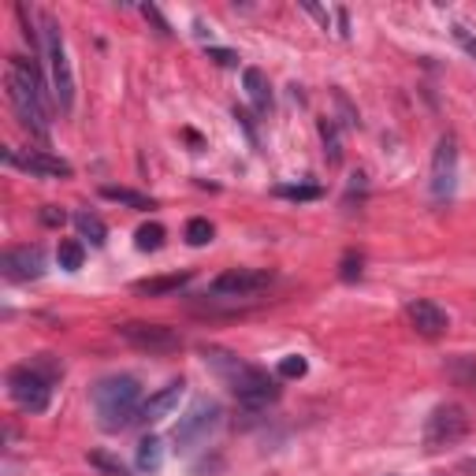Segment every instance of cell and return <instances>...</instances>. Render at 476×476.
<instances>
[{
	"instance_id": "1",
	"label": "cell",
	"mask_w": 476,
	"mask_h": 476,
	"mask_svg": "<svg viewBox=\"0 0 476 476\" xmlns=\"http://www.w3.org/2000/svg\"><path fill=\"white\" fill-rule=\"evenodd\" d=\"M8 101L15 108V119L23 123V131L30 138H38L42 145H49L52 138V119H49V98H45V79L38 71L34 60L12 56L8 60Z\"/></svg>"
},
{
	"instance_id": "2",
	"label": "cell",
	"mask_w": 476,
	"mask_h": 476,
	"mask_svg": "<svg viewBox=\"0 0 476 476\" xmlns=\"http://www.w3.org/2000/svg\"><path fill=\"white\" fill-rule=\"evenodd\" d=\"M93 409L105 432L131 428L142 414V384L135 376H105L93 384Z\"/></svg>"
},
{
	"instance_id": "3",
	"label": "cell",
	"mask_w": 476,
	"mask_h": 476,
	"mask_svg": "<svg viewBox=\"0 0 476 476\" xmlns=\"http://www.w3.org/2000/svg\"><path fill=\"white\" fill-rule=\"evenodd\" d=\"M63 376V365L52 354H38L34 361L15 365L8 372V395L23 414H45L52 402V384Z\"/></svg>"
},
{
	"instance_id": "4",
	"label": "cell",
	"mask_w": 476,
	"mask_h": 476,
	"mask_svg": "<svg viewBox=\"0 0 476 476\" xmlns=\"http://www.w3.org/2000/svg\"><path fill=\"white\" fill-rule=\"evenodd\" d=\"M42 56L49 63L60 112H71L75 108V71H71V60H68V45H63V30L52 15L42 19Z\"/></svg>"
},
{
	"instance_id": "5",
	"label": "cell",
	"mask_w": 476,
	"mask_h": 476,
	"mask_svg": "<svg viewBox=\"0 0 476 476\" xmlns=\"http://www.w3.org/2000/svg\"><path fill=\"white\" fill-rule=\"evenodd\" d=\"M219 425H224V406H219L216 398H198V402L179 417V425H175V432H172L175 451H179V454L194 451L198 443H205Z\"/></svg>"
},
{
	"instance_id": "6",
	"label": "cell",
	"mask_w": 476,
	"mask_h": 476,
	"mask_svg": "<svg viewBox=\"0 0 476 476\" xmlns=\"http://www.w3.org/2000/svg\"><path fill=\"white\" fill-rule=\"evenodd\" d=\"M469 432V417L458 402H443L432 409V417L425 421V447L428 451H443V447H454L458 439H465Z\"/></svg>"
},
{
	"instance_id": "7",
	"label": "cell",
	"mask_w": 476,
	"mask_h": 476,
	"mask_svg": "<svg viewBox=\"0 0 476 476\" xmlns=\"http://www.w3.org/2000/svg\"><path fill=\"white\" fill-rule=\"evenodd\" d=\"M275 283V275L268 268H228L212 279V294L219 298H235V302H249L261 291H268Z\"/></svg>"
},
{
	"instance_id": "8",
	"label": "cell",
	"mask_w": 476,
	"mask_h": 476,
	"mask_svg": "<svg viewBox=\"0 0 476 476\" xmlns=\"http://www.w3.org/2000/svg\"><path fill=\"white\" fill-rule=\"evenodd\" d=\"M116 331H119V339H123V342H131L135 350H149V354H175L179 346H182L179 331H172V328H164V324L126 321V324H119Z\"/></svg>"
},
{
	"instance_id": "9",
	"label": "cell",
	"mask_w": 476,
	"mask_h": 476,
	"mask_svg": "<svg viewBox=\"0 0 476 476\" xmlns=\"http://www.w3.org/2000/svg\"><path fill=\"white\" fill-rule=\"evenodd\" d=\"M458 190V138L443 135L432 156V198L435 201H451Z\"/></svg>"
},
{
	"instance_id": "10",
	"label": "cell",
	"mask_w": 476,
	"mask_h": 476,
	"mask_svg": "<svg viewBox=\"0 0 476 476\" xmlns=\"http://www.w3.org/2000/svg\"><path fill=\"white\" fill-rule=\"evenodd\" d=\"M231 391H235L238 406L249 409V414H257V409H265V406H272L279 398V384H275V379L265 369H257V365H249L235 379V384H231Z\"/></svg>"
},
{
	"instance_id": "11",
	"label": "cell",
	"mask_w": 476,
	"mask_h": 476,
	"mask_svg": "<svg viewBox=\"0 0 476 476\" xmlns=\"http://www.w3.org/2000/svg\"><path fill=\"white\" fill-rule=\"evenodd\" d=\"M5 164L30 172V175H42V179H71L75 175V168L68 161H60V156H52L49 149H30V153L5 149Z\"/></svg>"
},
{
	"instance_id": "12",
	"label": "cell",
	"mask_w": 476,
	"mask_h": 476,
	"mask_svg": "<svg viewBox=\"0 0 476 476\" xmlns=\"http://www.w3.org/2000/svg\"><path fill=\"white\" fill-rule=\"evenodd\" d=\"M0 272L12 283H30L45 275V249L42 246H12L0 257Z\"/></svg>"
},
{
	"instance_id": "13",
	"label": "cell",
	"mask_w": 476,
	"mask_h": 476,
	"mask_svg": "<svg viewBox=\"0 0 476 476\" xmlns=\"http://www.w3.org/2000/svg\"><path fill=\"white\" fill-rule=\"evenodd\" d=\"M406 316H409V324H414V331L425 335V339H439V335H447V328H451L447 309H439V305L428 302V298L409 302V305H406Z\"/></svg>"
},
{
	"instance_id": "14",
	"label": "cell",
	"mask_w": 476,
	"mask_h": 476,
	"mask_svg": "<svg viewBox=\"0 0 476 476\" xmlns=\"http://www.w3.org/2000/svg\"><path fill=\"white\" fill-rule=\"evenodd\" d=\"M182 391H186V384L182 379H172V384L164 387V391H156L149 402H142V414H138V421H145V425H156V421H164L172 409L179 406V398H182Z\"/></svg>"
},
{
	"instance_id": "15",
	"label": "cell",
	"mask_w": 476,
	"mask_h": 476,
	"mask_svg": "<svg viewBox=\"0 0 476 476\" xmlns=\"http://www.w3.org/2000/svg\"><path fill=\"white\" fill-rule=\"evenodd\" d=\"M242 86H246V93H249L253 108H257L261 116H268V112H272V86H268V75H265L261 68H246V71H242Z\"/></svg>"
},
{
	"instance_id": "16",
	"label": "cell",
	"mask_w": 476,
	"mask_h": 476,
	"mask_svg": "<svg viewBox=\"0 0 476 476\" xmlns=\"http://www.w3.org/2000/svg\"><path fill=\"white\" fill-rule=\"evenodd\" d=\"M190 283V272H172V275H153V279H138L135 283V294L145 298H161V294H175Z\"/></svg>"
},
{
	"instance_id": "17",
	"label": "cell",
	"mask_w": 476,
	"mask_h": 476,
	"mask_svg": "<svg viewBox=\"0 0 476 476\" xmlns=\"http://www.w3.org/2000/svg\"><path fill=\"white\" fill-rule=\"evenodd\" d=\"M447 376L454 379L458 387H465V391H476V354H454V358H447Z\"/></svg>"
},
{
	"instance_id": "18",
	"label": "cell",
	"mask_w": 476,
	"mask_h": 476,
	"mask_svg": "<svg viewBox=\"0 0 476 476\" xmlns=\"http://www.w3.org/2000/svg\"><path fill=\"white\" fill-rule=\"evenodd\" d=\"M138 469L145 472V476H156L164 469V443L156 439V435H145L142 443H138Z\"/></svg>"
},
{
	"instance_id": "19",
	"label": "cell",
	"mask_w": 476,
	"mask_h": 476,
	"mask_svg": "<svg viewBox=\"0 0 476 476\" xmlns=\"http://www.w3.org/2000/svg\"><path fill=\"white\" fill-rule=\"evenodd\" d=\"M75 228H79L82 238H89V246H105V242H108L105 219H101V216H93V212H75Z\"/></svg>"
},
{
	"instance_id": "20",
	"label": "cell",
	"mask_w": 476,
	"mask_h": 476,
	"mask_svg": "<svg viewBox=\"0 0 476 476\" xmlns=\"http://www.w3.org/2000/svg\"><path fill=\"white\" fill-rule=\"evenodd\" d=\"M101 198H108L116 205H126V209H138V212L153 209V198L138 194V190H126V186H101Z\"/></svg>"
},
{
	"instance_id": "21",
	"label": "cell",
	"mask_w": 476,
	"mask_h": 476,
	"mask_svg": "<svg viewBox=\"0 0 476 476\" xmlns=\"http://www.w3.org/2000/svg\"><path fill=\"white\" fill-rule=\"evenodd\" d=\"M56 261H60V268H63V272H79V268H82V261H86L82 242H79V238H63V242H60V249H56Z\"/></svg>"
},
{
	"instance_id": "22",
	"label": "cell",
	"mask_w": 476,
	"mask_h": 476,
	"mask_svg": "<svg viewBox=\"0 0 476 476\" xmlns=\"http://www.w3.org/2000/svg\"><path fill=\"white\" fill-rule=\"evenodd\" d=\"M164 228L161 224H142L138 231H135V246L142 249V253H156V249H161L164 246Z\"/></svg>"
},
{
	"instance_id": "23",
	"label": "cell",
	"mask_w": 476,
	"mask_h": 476,
	"mask_svg": "<svg viewBox=\"0 0 476 476\" xmlns=\"http://www.w3.org/2000/svg\"><path fill=\"white\" fill-rule=\"evenodd\" d=\"M89 465L98 469V472H105V476H131L119 458H112V454H105V451H89Z\"/></svg>"
},
{
	"instance_id": "24",
	"label": "cell",
	"mask_w": 476,
	"mask_h": 476,
	"mask_svg": "<svg viewBox=\"0 0 476 476\" xmlns=\"http://www.w3.org/2000/svg\"><path fill=\"white\" fill-rule=\"evenodd\" d=\"M186 242H190V246H209V242H212V224H209L205 216H194V219L186 224Z\"/></svg>"
},
{
	"instance_id": "25",
	"label": "cell",
	"mask_w": 476,
	"mask_h": 476,
	"mask_svg": "<svg viewBox=\"0 0 476 476\" xmlns=\"http://www.w3.org/2000/svg\"><path fill=\"white\" fill-rule=\"evenodd\" d=\"M321 138H324V153H328V161H331V164H339V161H342V149H339V131H335V123H331V119H324V123H321Z\"/></svg>"
},
{
	"instance_id": "26",
	"label": "cell",
	"mask_w": 476,
	"mask_h": 476,
	"mask_svg": "<svg viewBox=\"0 0 476 476\" xmlns=\"http://www.w3.org/2000/svg\"><path fill=\"white\" fill-rule=\"evenodd\" d=\"M361 253L358 249H346V257H342V265H339V275H342V283H358L361 279Z\"/></svg>"
},
{
	"instance_id": "27",
	"label": "cell",
	"mask_w": 476,
	"mask_h": 476,
	"mask_svg": "<svg viewBox=\"0 0 476 476\" xmlns=\"http://www.w3.org/2000/svg\"><path fill=\"white\" fill-rule=\"evenodd\" d=\"M275 194L279 198H291V201H316L321 198V186H275Z\"/></svg>"
},
{
	"instance_id": "28",
	"label": "cell",
	"mask_w": 476,
	"mask_h": 476,
	"mask_svg": "<svg viewBox=\"0 0 476 476\" xmlns=\"http://www.w3.org/2000/svg\"><path fill=\"white\" fill-rule=\"evenodd\" d=\"M305 372H309V361H305L302 354H287V358L279 361V376H283V379H302Z\"/></svg>"
},
{
	"instance_id": "29",
	"label": "cell",
	"mask_w": 476,
	"mask_h": 476,
	"mask_svg": "<svg viewBox=\"0 0 476 476\" xmlns=\"http://www.w3.org/2000/svg\"><path fill=\"white\" fill-rule=\"evenodd\" d=\"M454 42H458V45H462V49H465V52H469V56L476 60V34H472V30H469V26H462V23H454Z\"/></svg>"
},
{
	"instance_id": "30",
	"label": "cell",
	"mask_w": 476,
	"mask_h": 476,
	"mask_svg": "<svg viewBox=\"0 0 476 476\" xmlns=\"http://www.w3.org/2000/svg\"><path fill=\"white\" fill-rule=\"evenodd\" d=\"M209 60H216L219 68H235V63H238V56L231 49H216V45H209Z\"/></svg>"
},
{
	"instance_id": "31",
	"label": "cell",
	"mask_w": 476,
	"mask_h": 476,
	"mask_svg": "<svg viewBox=\"0 0 476 476\" xmlns=\"http://www.w3.org/2000/svg\"><path fill=\"white\" fill-rule=\"evenodd\" d=\"M142 15H145V19H149V23L156 26V34H164V38L172 34V26L164 23V15H161V12H156V8H142Z\"/></svg>"
},
{
	"instance_id": "32",
	"label": "cell",
	"mask_w": 476,
	"mask_h": 476,
	"mask_svg": "<svg viewBox=\"0 0 476 476\" xmlns=\"http://www.w3.org/2000/svg\"><path fill=\"white\" fill-rule=\"evenodd\" d=\"M63 219H68V216H63V209H52V205L42 212V224H49V228H60Z\"/></svg>"
},
{
	"instance_id": "33",
	"label": "cell",
	"mask_w": 476,
	"mask_h": 476,
	"mask_svg": "<svg viewBox=\"0 0 476 476\" xmlns=\"http://www.w3.org/2000/svg\"><path fill=\"white\" fill-rule=\"evenodd\" d=\"M305 12H313L316 19H321V26L328 30V12H321V8H316V5H305Z\"/></svg>"
}]
</instances>
